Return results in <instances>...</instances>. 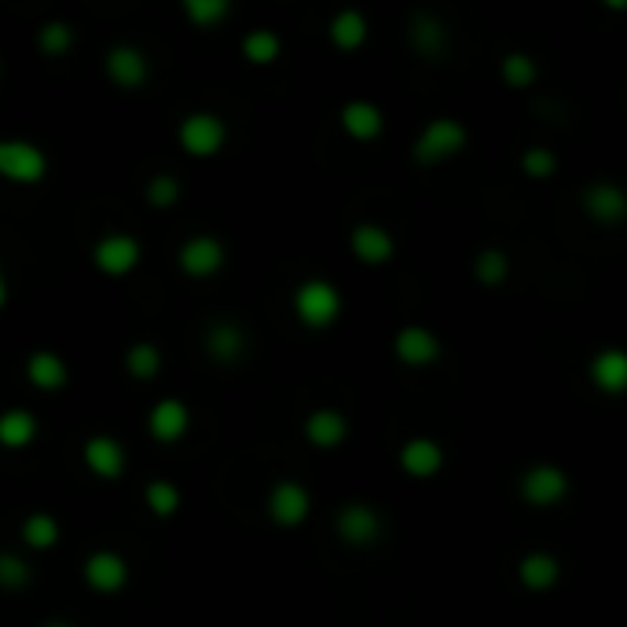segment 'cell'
Wrapping results in <instances>:
<instances>
[{
	"mask_svg": "<svg viewBox=\"0 0 627 627\" xmlns=\"http://www.w3.org/2000/svg\"><path fill=\"white\" fill-rule=\"evenodd\" d=\"M517 492L532 510H554L569 495V473L558 462H532L517 481Z\"/></svg>",
	"mask_w": 627,
	"mask_h": 627,
	"instance_id": "4",
	"label": "cell"
},
{
	"mask_svg": "<svg viewBox=\"0 0 627 627\" xmlns=\"http://www.w3.org/2000/svg\"><path fill=\"white\" fill-rule=\"evenodd\" d=\"M143 503H147V510L154 517H173L176 510H180L184 495L180 488H176L173 481H147V488H143Z\"/></svg>",
	"mask_w": 627,
	"mask_h": 627,
	"instance_id": "32",
	"label": "cell"
},
{
	"mask_svg": "<svg viewBox=\"0 0 627 627\" xmlns=\"http://www.w3.org/2000/svg\"><path fill=\"white\" fill-rule=\"evenodd\" d=\"M242 55L253 66H272L283 55V37L275 30H250L242 37Z\"/></svg>",
	"mask_w": 627,
	"mask_h": 627,
	"instance_id": "30",
	"label": "cell"
},
{
	"mask_svg": "<svg viewBox=\"0 0 627 627\" xmlns=\"http://www.w3.org/2000/svg\"><path fill=\"white\" fill-rule=\"evenodd\" d=\"M19 536H22V543H26L30 550L44 554V550H52L63 539V528H59V521H55L48 510H33V514L22 517Z\"/></svg>",
	"mask_w": 627,
	"mask_h": 627,
	"instance_id": "27",
	"label": "cell"
},
{
	"mask_svg": "<svg viewBox=\"0 0 627 627\" xmlns=\"http://www.w3.org/2000/svg\"><path fill=\"white\" fill-rule=\"evenodd\" d=\"M92 264L107 279H125L143 264V246L136 235H125V231H110L92 246Z\"/></svg>",
	"mask_w": 627,
	"mask_h": 627,
	"instance_id": "6",
	"label": "cell"
},
{
	"mask_svg": "<svg viewBox=\"0 0 627 627\" xmlns=\"http://www.w3.org/2000/svg\"><path fill=\"white\" fill-rule=\"evenodd\" d=\"M407 41H411V48L418 55L437 59V55L448 48V30H444V22L437 15H429V11H415L411 22H407Z\"/></svg>",
	"mask_w": 627,
	"mask_h": 627,
	"instance_id": "25",
	"label": "cell"
},
{
	"mask_svg": "<svg viewBox=\"0 0 627 627\" xmlns=\"http://www.w3.org/2000/svg\"><path fill=\"white\" fill-rule=\"evenodd\" d=\"M0 176L33 187L48 176V154L30 140H0Z\"/></svg>",
	"mask_w": 627,
	"mask_h": 627,
	"instance_id": "5",
	"label": "cell"
},
{
	"mask_svg": "<svg viewBox=\"0 0 627 627\" xmlns=\"http://www.w3.org/2000/svg\"><path fill=\"white\" fill-rule=\"evenodd\" d=\"M33 580L30 558L15 554V550H0V591H26Z\"/></svg>",
	"mask_w": 627,
	"mask_h": 627,
	"instance_id": "34",
	"label": "cell"
},
{
	"mask_svg": "<svg viewBox=\"0 0 627 627\" xmlns=\"http://www.w3.org/2000/svg\"><path fill=\"white\" fill-rule=\"evenodd\" d=\"M587 378L591 385L598 393L605 396H620L627 389V356H624V349H602V352H594L591 356V367H587Z\"/></svg>",
	"mask_w": 627,
	"mask_h": 627,
	"instance_id": "20",
	"label": "cell"
},
{
	"mask_svg": "<svg viewBox=\"0 0 627 627\" xmlns=\"http://www.w3.org/2000/svg\"><path fill=\"white\" fill-rule=\"evenodd\" d=\"M470 143V129L459 118H433L418 132L411 143V158L418 165H440L448 158H459Z\"/></svg>",
	"mask_w": 627,
	"mask_h": 627,
	"instance_id": "3",
	"label": "cell"
},
{
	"mask_svg": "<svg viewBox=\"0 0 627 627\" xmlns=\"http://www.w3.org/2000/svg\"><path fill=\"white\" fill-rule=\"evenodd\" d=\"M81 462H85V470L99 481H121L125 477L129 455H125V444H121L118 437L92 433L81 448Z\"/></svg>",
	"mask_w": 627,
	"mask_h": 627,
	"instance_id": "9",
	"label": "cell"
},
{
	"mask_svg": "<svg viewBox=\"0 0 627 627\" xmlns=\"http://www.w3.org/2000/svg\"><path fill=\"white\" fill-rule=\"evenodd\" d=\"M48 627H70V624H48Z\"/></svg>",
	"mask_w": 627,
	"mask_h": 627,
	"instance_id": "39",
	"label": "cell"
},
{
	"mask_svg": "<svg viewBox=\"0 0 627 627\" xmlns=\"http://www.w3.org/2000/svg\"><path fill=\"white\" fill-rule=\"evenodd\" d=\"M341 132H345L349 140L356 143H374L385 132V114L378 103H371V99H349L345 107H341Z\"/></svg>",
	"mask_w": 627,
	"mask_h": 627,
	"instance_id": "18",
	"label": "cell"
},
{
	"mask_svg": "<svg viewBox=\"0 0 627 627\" xmlns=\"http://www.w3.org/2000/svg\"><path fill=\"white\" fill-rule=\"evenodd\" d=\"M334 532L345 547H371L382 539V514L371 503H345L338 510Z\"/></svg>",
	"mask_w": 627,
	"mask_h": 627,
	"instance_id": "11",
	"label": "cell"
},
{
	"mask_svg": "<svg viewBox=\"0 0 627 627\" xmlns=\"http://www.w3.org/2000/svg\"><path fill=\"white\" fill-rule=\"evenodd\" d=\"M180 11H184L187 22H195L198 30H213L231 15V4L228 0H184Z\"/></svg>",
	"mask_w": 627,
	"mask_h": 627,
	"instance_id": "33",
	"label": "cell"
},
{
	"mask_svg": "<svg viewBox=\"0 0 627 627\" xmlns=\"http://www.w3.org/2000/svg\"><path fill=\"white\" fill-rule=\"evenodd\" d=\"M327 37H330V44H334L338 52H356L371 37V22H367L363 11L345 8V11H338V15L327 22Z\"/></svg>",
	"mask_w": 627,
	"mask_h": 627,
	"instance_id": "24",
	"label": "cell"
},
{
	"mask_svg": "<svg viewBox=\"0 0 627 627\" xmlns=\"http://www.w3.org/2000/svg\"><path fill=\"white\" fill-rule=\"evenodd\" d=\"M264 510L279 528H297L308 521L312 514V492L305 488L301 481H275L268 495H264Z\"/></svg>",
	"mask_w": 627,
	"mask_h": 627,
	"instance_id": "7",
	"label": "cell"
},
{
	"mask_svg": "<svg viewBox=\"0 0 627 627\" xmlns=\"http://www.w3.org/2000/svg\"><path fill=\"white\" fill-rule=\"evenodd\" d=\"M349 250H352V257H356L360 264L382 268V264L393 261L396 239L389 235V228L374 224V220H360V224L349 231Z\"/></svg>",
	"mask_w": 627,
	"mask_h": 627,
	"instance_id": "14",
	"label": "cell"
},
{
	"mask_svg": "<svg viewBox=\"0 0 627 627\" xmlns=\"http://www.w3.org/2000/svg\"><path fill=\"white\" fill-rule=\"evenodd\" d=\"M37 415L30 407H11V411H0V448L8 451H22L37 440Z\"/></svg>",
	"mask_w": 627,
	"mask_h": 627,
	"instance_id": "26",
	"label": "cell"
},
{
	"mask_svg": "<svg viewBox=\"0 0 627 627\" xmlns=\"http://www.w3.org/2000/svg\"><path fill=\"white\" fill-rule=\"evenodd\" d=\"M26 382L41 393H59L70 385V367H66V360L59 356V352L37 349L26 356Z\"/></svg>",
	"mask_w": 627,
	"mask_h": 627,
	"instance_id": "22",
	"label": "cell"
},
{
	"mask_svg": "<svg viewBox=\"0 0 627 627\" xmlns=\"http://www.w3.org/2000/svg\"><path fill=\"white\" fill-rule=\"evenodd\" d=\"M4 305H8V279L4 272H0V312H4Z\"/></svg>",
	"mask_w": 627,
	"mask_h": 627,
	"instance_id": "38",
	"label": "cell"
},
{
	"mask_svg": "<svg viewBox=\"0 0 627 627\" xmlns=\"http://www.w3.org/2000/svg\"><path fill=\"white\" fill-rule=\"evenodd\" d=\"M81 576H85V587L96 591V594H121L129 583V561L118 554V550H107L99 547L92 554L85 558L81 565Z\"/></svg>",
	"mask_w": 627,
	"mask_h": 627,
	"instance_id": "10",
	"label": "cell"
},
{
	"mask_svg": "<svg viewBox=\"0 0 627 627\" xmlns=\"http://www.w3.org/2000/svg\"><path fill=\"white\" fill-rule=\"evenodd\" d=\"M290 305H294V316L297 323L308 327V330H330L345 312V297L330 279L323 275H312V279L297 283L294 294H290Z\"/></svg>",
	"mask_w": 627,
	"mask_h": 627,
	"instance_id": "1",
	"label": "cell"
},
{
	"mask_svg": "<svg viewBox=\"0 0 627 627\" xmlns=\"http://www.w3.org/2000/svg\"><path fill=\"white\" fill-rule=\"evenodd\" d=\"M305 440L316 451H334L349 440V418L338 407H316L305 418Z\"/></svg>",
	"mask_w": 627,
	"mask_h": 627,
	"instance_id": "17",
	"label": "cell"
},
{
	"mask_svg": "<svg viewBox=\"0 0 627 627\" xmlns=\"http://www.w3.org/2000/svg\"><path fill=\"white\" fill-rule=\"evenodd\" d=\"M517 580L528 594H547L558 587L561 580V561L550 554V550H528V554L517 561Z\"/></svg>",
	"mask_w": 627,
	"mask_h": 627,
	"instance_id": "21",
	"label": "cell"
},
{
	"mask_svg": "<svg viewBox=\"0 0 627 627\" xmlns=\"http://www.w3.org/2000/svg\"><path fill=\"white\" fill-rule=\"evenodd\" d=\"M176 143L187 158H217L220 151L228 147V121L213 114V110H191L187 118H180L176 125Z\"/></svg>",
	"mask_w": 627,
	"mask_h": 627,
	"instance_id": "2",
	"label": "cell"
},
{
	"mask_svg": "<svg viewBox=\"0 0 627 627\" xmlns=\"http://www.w3.org/2000/svg\"><path fill=\"white\" fill-rule=\"evenodd\" d=\"M499 77H503L506 88L525 92V88H532L539 81V66L528 52H506L499 59Z\"/></svg>",
	"mask_w": 627,
	"mask_h": 627,
	"instance_id": "28",
	"label": "cell"
},
{
	"mask_svg": "<svg viewBox=\"0 0 627 627\" xmlns=\"http://www.w3.org/2000/svg\"><path fill=\"white\" fill-rule=\"evenodd\" d=\"M440 338L422 323H407L396 330L393 338V356L404 363V367H429V363L440 360Z\"/></svg>",
	"mask_w": 627,
	"mask_h": 627,
	"instance_id": "13",
	"label": "cell"
},
{
	"mask_svg": "<svg viewBox=\"0 0 627 627\" xmlns=\"http://www.w3.org/2000/svg\"><path fill=\"white\" fill-rule=\"evenodd\" d=\"M180 180H176L173 173H158V176H151L147 180V206H154V209H173L176 202H180Z\"/></svg>",
	"mask_w": 627,
	"mask_h": 627,
	"instance_id": "36",
	"label": "cell"
},
{
	"mask_svg": "<svg viewBox=\"0 0 627 627\" xmlns=\"http://www.w3.org/2000/svg\"><path fill=\"white\" fill-rule=\"evenodd\" d=\"M103 70H107V77L118 88H125V92H136V88L147 85L151 63H147V55L136 48V44H114V48L107 52V59H103Z\"/></svg>",
	"mask_w": 627,
	"mask_h": 627,
	"instance_id": "15",
	"label": "cell"
},
{
	"mask_svg": "<svg viewBox=\"0 0 627 627\" xmlns=\"http://www.w3.org/2000/svg\"><path fill=\"white\" fill-rule=\"evenodd\" d=\"M74 26L70 22H63V19H52V22H44V26L37 30V48L44 55H52V59H59V55H66L74 48Z\"/></svg>",
	"mask_w": 627,
	"mask_h": 627,
	"instance_id": "35",
	"label": "cell"
},
{
	"mask_svg": "<svg viewBox=\"0 0 627 627\" xmlns=\"http://www.w3.org/2000/svg\"><path fill=\"white\" fill-rule=\"evenodd\" d=\"M396 459H400V470L411 481H433L444 470V448L433 437H407Z\"/></svg>",
	"mask_w": 627,
	"mask_h": 627,
	"instance_id": "16",
	"label": "cell"
},
{
	"mask_svg": "<svg viewBox=\"0 0 627 627\" xmlns=\"http://www.w3.org/2000/svg\"><path fill=\"white\" fill-rule=\"evenodd\" d=\"M191 429V407H187L180 396H162V400L151 404L147 411V433L158 444H180Z\"/></svg>",
	"mask_w": 627,
	"mask_h": 627,
	"instance_id": "12",
	"label": "cell"
},
{
	"mask_svg": "<svg viewBox=\"0 0 627 627\" xmlns=\"http://www.w3.org/2000/svg\"><path fill=\"white\" fill-rule=\"evenodd\" d=\"M580 206L594 224H620L627 217V195L616 184H591L583 191Z\"/></svg>",
	"mask_w": 627,
	"mask_h": 627,
	"instance_id": "23",
	"label": "cell"
},
{
	"mask_svg": "<svg viewBox=\"0 0 627 627\" xmlns=\"http://www.w3.org/2000/svg\"><path fill=\"white\" fill-rule=\"evenodd\" d=\"M224 264H228V246L217 235H195L176 250V268L187 279H213Z\"/></svg>",
	"mask_w": 627,
	"mask_h": 627,
	"instance_id": "8",
	"label": "cell"
},
{
	"mask_svg": "<svg viewBox=\"0 0 627 627\" xmlns=\"http://www.w3.org/2000/svg\"><path fill=\"white\" fill-rule=\"evenodd\" d=\"M473 279H477L481 286H503L506 279H510V257L495 246L481 250L477 257H473Z\"/></svg>",
	"mask_w": 627,
	"mask_h": 627,
	"instance_id": "31",
	"label": "cell"
},
{
	"mask_svg": "<svg viewBox=\"0 0 627 627\" xmlns=\"http://www.w3.org/2000/svg\"><path fill=\"white\" fill-rule=\"evenodd\" d=\"M125 371L136 382H151L162 374V349L154 341H132L125 349Z\"/></svg>",
	"mask_w": 627,
	"mask_h": 627,
	"instance_id": "29",
	"label": "cell"
},
{
	"mask_svg": "<svg viewBox=\"0 0 627 627\" xmlns=\"http://www.w3.org/2000/svg\"><path fill=\"white\" fill-rule=\"evenodd\" d=\"M202 349L206 356L220 363V367H231V363H239L246 356V334H242L239 323H231V319H220V323H209L206 334H202Z\"/></svg>",
	"mask_w": 627,
	"mask_h": 627,
	"instance_id": "19",
	"label": "cell"
},
{
	"mask_svg": "<svg viewBox=\"0 0 627 627\" xmlns=\"http://www.w3.org/2000/svg\"><path fill=\"white\" fill-rule=\"evenodd\" d=\"M521 173L528 180H550L558 173V154L550 147H528L521 154Z\"/></svg>",
	"mask_w": 627,
	"mask_h": 627,
	"instance_id": "37",
	"label": "cell"
}]
</instances>
